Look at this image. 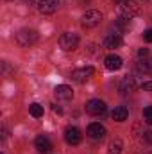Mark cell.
Wrapping results in <instances>:
<instances>
[{
  "label": "cell",
  "mask_w": 152,
  "mask_h": 154,
  "mask_svg": "<svg viewBox=\"0 0 152 154\" xmlns=\"http://www.w3.org/2000/svg\"><path fill=\"white\" fill-rule=\"evenodd\" d=\"M116 9H118L120 18H127V20H132L134 16L140 14V5L134 0H120Z\"/></svg>",
  "instance_id": "cell-1"
},
{
  "label": "cell",
  "mask_w": 152,
  "mask_h": 154,
  "mask_svg": "<svg viewBox=\"0 0 152 154\" xmlns=\"http://www.w3.org/2000/svg\"><path fill=\"white\" fill-rule=\"evenodd\" d=\"M38 41V32L34 29H22L16 34V43L20 47H31Z\"/></svg>",
  "instance_id": "cell-2"
},
{
  "label": "cell",
  "mask_w": 152,
  "mask_h": 154,
  "mask_svg": "<svg viewBox=\"0 0 152 154\" xmlns=\"http://www.w3.org/2000/svg\"><path fill=\"white\" fill-rule=\"evenodd\" d=\"M100 22H102V13L97 9H90L82 14V27H86V29L97 27Z\"/></svg>",
  "instance_id": "cell-3"
},
{
  "label": "cell",
  "mask_w": 152,
  "mask_h": 154,
  "mask_svg": "<svg viewBox=\"0 0 152 154\" xmlns=\"http://www.w3.org/2000/svg\"><path fill=\"white\" fill-rule=\"evenodd\" d=\"M77 45H79V36H77V34H74V32H65V34H61V38H59V47H61L65 52L75 50Z\"/></svg>",
  "instance_id": "cell-4"
},
{
  "label": "cell",
  "mask_w": 152,
  "mask_h": 154,
  "mask_svg": "<svg viewBox=\"0 0 152 154\" xmlns=\"http://www.w3.org/2000/svg\"><path fill=\"white\" fill-rule=\"evenodd\" d=\"M86 113H90V115H93V116H99V115H102V113H106V102L100 100V99L88 100L86 102Z\"/></svg>",
  "instance_id": "cell-5"
},
{
  "label": "cell",
  "mask_w": 152,
  "mask_h": 154,
  "mask_svg": "<svg viewBox=\"0 0 152 154\" xmlns=\"http://www.w3.org/2000/svg\"><path fill=\"white\" fill-rule=\"evenodd\" d=\"M86 134H88L90 140H95V142H97V140H102V138L106 136V127H104L102 124H99V122H93V124L88 125Z\"/></svg>",
  "instance_id": "cell-6"
},
{
  "label": "cell",
  "mask_w": 152,
  "mask_h": 154,
  "mask_svg": "<svg viewBox=\"0 0 152 154\" xmlns=\"http://www.w3.org/2000/svg\"><path fill=\"white\" fill-rule=\"evenodd\" d=\"M93 66H84V68H77L72 72V79L75 81V82H86V81H90V77L93 75Z\"/></svg>",
  "instance_id": "cell-7"
},
{
  "label": "cell",
  "mask_w": 152,
  "mask_h": 154,
  "mask_svg": "<svg viewBox=\"0 0 152 154\" xmlns=\"http://www.w3.org/2000/svg\"><path fill=\"white\" fill-rule=\"evenodd\" d=\"M81 131L77 129V127H66L65 129V142L68 143V145H79L81 143Z\"/></svg>",
  "instance_id": "cell-8"
},
{
  "label": "cell",
  "mask_w": 152,
  "mask_h": 154,
  "mask_svg": "<svg viewBox=\"0 0 152 154\" xmlns=\"http://www.w3.org/2000/svg\"><path fill=\"white\" fill-rule=\"evenodd\" d=\"M104 65H106V68H108V70L116 72V70H120V68H122L123 61H122V57H120V56H116V54H109V56H106Z\"/></svg>",
  "instance_id": "cell-9"
},
{
  "label": "cell",
  "mask_w": 152,
  "mask_h": 154,
  "mask_svg": "<svg viewBox=\"0 0 152 154\" xmlns=\"http://www.w3.org/2000/svg\"><path fill=\"white\" fill-rule=\"evenodd\" d=\"M59 5V0H39L38 4V11L43 14H52Z\"/></svg>",
  "instance_id": "cell-10"
},
{
  "label": "cell",
  "mask_w": 152,
  "mask_h": 154,
  "mask_svg": "<svg viewBox=\"0 0 152 154\" xmlns=\"http://www.w3.org/2000/svg\"><path fill=\"white\" fill-rule=\"evenodd\" d=\"M54 93H56L57 100H70V99L74 97V90H72L70 86H66V84H59V86H56Z\"/></svg>",
  "instance_id": "cell-11"
},
{
  "label": "cell",
  "mask_w": 152,
  "mask_h": 154,
  "mask_svg": "<svg viewBox=\"0 0 152 154\" xmlns=\"http://www.w3.org/2000/svg\"><path fill=\"white\" fill-rule=\"evenodd\" d=\"M34 147H36L38 152H50L52 151V142L45 134H39L38 138L34 140Z\"/></svg>",
  "instance_id": "cell-12"
},
{
  "label": "cell",
  "mask_w": 152,
  "mask_h": 154,
  "mask_svg": "<svg viewBox=\"0 0 152 154\" xmlns=\"http://www.w3.org/2000/svg\"><path fill=\"white\" fill-rule=\"evenodd\" d=\"M134 88H136V82H134V77H123L122 81H120V84H118V90H120V93L122 95H127V93H131V91H134Z\"/></svg>",
  "instance_id": "cell-13"
},
{
  "label": "cell",
  "mask_w": 152,
  "mask_h": 154,
  "mask_svg": "<svg viewBox=\"0 0 152 154\" xmlns=\"http://www.w3.org/2000/svg\"><path fill=\"white\" fill-rule=\"evenodd\" d=\"M120 45H122V36H120L118 32L108 34L106 39H104V47H106V48H118Z\"/></svg>",
  "instance_id": "cell-14"
},
{
  "label": "cell",
  "mask_w": 152,
  "mask_h": 154,
  "mask_svg": "<svg viewBox=\"0 0 152 154\" xmlns=\"http://www.w3.org/2000/svg\"><path fill=\"white\" fill-rule=\"evenodd\" d=\"M127 116H129V109H127L125 106H118V108H114L113 113H111V118H113L114 122H125Z\"/></svg>",
  "instance_id": "cell-15"
},
{
  "label": "cell",
  "mask_w": 152,
  "mask_h": 154,
  "mask_svg": "<svg viewBox=\"0 0 152 154\" xmlns=\"http://www.w3.org/2000/svg\"><path fill=\"white\" fill-rule=\"evenodd\" d=\"M138 70L143 74H152V57H143L138 63Z\"/></svg>",
  "instance_id": "cell-16"
},
{
  "label": "cell",
  "mask_w": 152,
  "mask_h": 154,
  "mask_svg": "<svg viewBox=\"0 0 152 154\" xmlns=\"http://www.w3.org/2000/svg\"><path fill=\"white\" fill-rule=\"evenodd\" d=\"M122 149H123V143L120 138H114L113 142L109 143L108 147V154H122Z\"/></svg>",
  "instance_id": "cell-17"
},
{
  "label": "cell",
  "mask_w": 152,
  "mask_h": 154,
  "mask_svg": "<svg viewBox=\"0 0 152 154\" xmlns=\"http://www.w3.org/2000/svg\"><path fill=\"white\" fill-rule=\"evenodd\" d=\"M29 113L34 116V118H41L45 111H43V106H41V104H38V102H32V104L29 106Z\"/></svg>",
  "instance_id": "cell-18"
},
{
  "label": "cell",
  "mask_w": 152,
  "mask_h": 154,
  "mask_svg": "<svg viewBox=\"0 0 152 154\" xmlns=\"http://www.w3.org/2000/svg\"><path fill=\"white\" fill-rule=\"evenodd\" d=\"M129 25H131V20H127V18H118V20H116V27L122 29V31L129 29Z\"/></svg>",
  "instance_id": "cell-19"
},
{
  "label": "cell",
  "mask_w": 152,
  "mask_h": 154,
  "mask_svg": "<svg viewBox=\"0 0 152 154\" xmlns=\"http://www.w3.org/2000/svg\"><path fill=\"white\" fill-rule=\"evenodd\" d=\"M143 120H145L149 125H152V106H147V108L143 109Z\"/></svg>",
  "instance_id": "cell-20"
},
{
  "label": "cell",
  "mask_w": 152,
  "mask_h": 154,
  "mask_svg": "<svg viewBox=\"0 0 152 154\" xmlns=\"http://www.w3.org/2000/svg\"><path fill=\"white\" fill-rule=\"evenodd\" d=\"M143 142L149 143V145H152V129H149V131L143 133Z\"/></svg>",
  "instance_id": "cell-21"
},
{
  "label": "cell",
  "mask_w": 152,
  "mask_h": 154,
  "mask_svg": "<svg viewBox=\"0 0 152 154\" xmlns=\"http://www.w3.org/2000/svg\"><path fill=\"white\" fill-rule=\"evenodd\" d=\"M143 39H145L147 43H152V29H147V31L143 32Z\"/></svg>",
  "instance_id": "cell-22"
},
{
  "label": "cell",
  "mask_w": 152,
  "mask_h": 154,
  "mask_svg": "<svg viewBox=\"0 0 152 154\" xmlns=\"http://www.w3.org/2000/svg\"><path fill=\"white\" fill-rule=\"evenodd\" d=\"M141 90H143V91H152V81L143 82V84H141Z\"/></svg>",
  "instance_id": "cell-23"
},
{
  "label": "cell",
  "mask_w": 152,
  "mask_h": 154,
  "mask_svg": "<svg viewBox=\"0 0 152 154\" xmlns=\"http://www.w3.org/2000/svg\"><path fill=\"white\" fill-rule=\"evenodd\" d=\"M138 56H140V57H147V56H149V50H147V48H140V50H138Z\"/></svg>",
  "instance_id": "cell-24"
},
{
  "label": "cell",
  "mask_w": 152,
  "mask_h": 154,
  "mask_svg": "<svg viewBox=\"0 0 152 154\" xmlns=\"http://www.w3.org/2000/svg\"><path fill=\"white\" fill-rule=\"evenodd\" d=\"M27 4H39V0H25Z\"/></svg>",
  "instance_id": "cell-25"
},
{
  "label": "cell",
  "mask_w": 152,
  "mask_h": 154,
  "mask_svg": "<svg viewBox=\"0 0 152 154\" xmlns=\"http://www.w3.org/2000/svg\"><path fill=\"white\" fill-rule=\"evenodd\" d=\"M150 154H152V152H150Z\"/></svg>",
  "instance_id": "cell-26"
}]
</instances>
